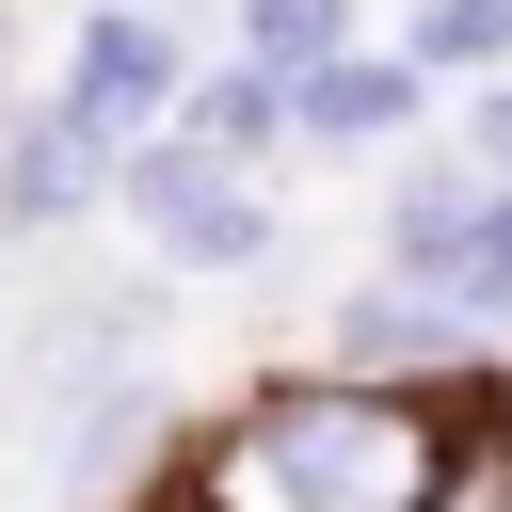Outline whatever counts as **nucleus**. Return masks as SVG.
Here are the masks:
<instances>
[{
  "mask_svg": "<svg viewBox=\"0 0 512 512\" xmlns=\"http://www.w3.org/2000/svg\"><path fill=\"white\" fill-rule=\"evenodd\" d=\"M432 464H448V432L400 384H288L256 416H224L208 512H416Z\"/></svg>",
  "mask_w": 512,
  "mask_h": 512,
  "instance_id": "nucleus-1",
  "label": "nucleus"
},
{
  "mask_svg": "<svg viewBox=\"0 0 512 512\" xmlns=\"http://www.w3.org/2000/svg\"><path fill=\"white\" fill-rule=\"evenodd\" d=\"M64 112H80L96 144H128L144 112H176V32H160L144 0H112V16L80 32V80H64Z\"/></svg>",
  "mask_w": 512,
  "mask_h": 512,
  "instance_id": "nucleus-2",
  "label": "nucleus"
},
{
  "mask_svg": "<svg viewBox=\"0 0 512 512\" xmlns=\"http://www.w3.org/2000/svg\"><path fill=\"white\" fill-rule=\"evenodd\" d=\"M464 336H480V304H432V288H352V304H336V352H352L368 384L464 368Z\"/></svg>",
  "mask_w": 512,
  "mask_h": 512,
  "instance_id": "nucleus-3",
  "label": "nucleus"
},
{
  "mask_svg": "<svg viewBox=\"0 0 512 512\" xmlns=\"http://www.w3.org/2000/svg\"><path fill=\"white\" fill-rule=\"evenodd\" d=\"M480 208H496V160H480V144H464V160H432V176H400V208H384L400 272H432V288H448V256L480 240Z\"/></svg>",
  "mask_w": 512,
  "mask_h": 512,
  "instance_id": "nucleus-4",
  "label": "nucleus"
},
{
  "mask_svg": "<svg viewBox=\"0 0 512 512\" xmlns=\"http://www.w3.org/2000/svg\"><path fill=\"white\" fill-rule=\"evenodd\" d=\"M112 192H128L160 240H192V224L224 208V144H208V128H160V144H128V160H112Z\"/></svg>",
  "mask_w": 512,
  "mask_h": 512,
  "instance_id": "nucleus-5",
  "label": "nucleus"
},
{
  "mask_svg": "<svg viewBox=\"0 0 512 512\" xmlns=\"http://www.w3.org/2000/svg\"><path fill=\"white\" fill-rule=\"evenodd\" d=\"M64 208H96V128L80 112L16 128V160H0V224H64Z\"/></svg>",
  "mask_w": 512,
  "mask_h": 512,
  "instance_id": "nucleus-6",
  "label": "nucleus"
},
{
  "mask_svg": "<svg viewBox=\"0 0 512 512\" xmlns=\"http://www.w3.org/2000/svg\"><path fill=\"white\" fill-rule=\"evenodd\" d=\"M288 112H304L320 144H368V128H400V112H416V80H400V64H352V48H336V64H304V80H288Z\"/></svg>",
  "mask_w": 512,
  "mask_h": 512,
  "instance_id": "nucleus-7",
  "label": "nucleus"
},
{
  "mask_svg": "<svg viewBox=\"0 0 512 512\" xmlns=\"http://www.w3.org/2000/svg\"><path fill=\"white\" fill-rule=\"evenodd\" d=\"M336 0H240V64H272V80H304V64H336Z\"/></svg>",
  "mask_w": 512,
  "mask_h": 512,
  "instance_id": "nucleus-8",
  "label": "nucleus"
},
{
  "mask_svg": "<svg viewBox=\"0 0 512 512\" xmlns=\"http://www.w3.org/2000/svg\"><path fill=\"white\" fill-rule=\"evenodd\" d=\"M192 128H208V144L240 160V144H272V128H288V80H272V64H224V80L192 96Z\"/></svg>",
  "mask_w": 512,
  "mask_h": 512,
  "instance_id": "nucleus-9",
  "label": "nucleus"
},
{
  "mask_svg": "<svg viewBox=\"0 0 512 512\" xmlns=\"http://www.w3.org/2000/svg\"><path fill=\"white\" fill-rule=\"evenodd\" d=\"M416 64H512V0H432L416 16Z\"/></svg>",
  "mask_w": 512,
  "mask_h": 512,
  "instance_id": "nucleus-10",
  "label": "nucleus"
},
{
  "mask_svg": "<svg viewBox=\"0 0 512 512\" xmlns=\"http://www.w3.org/2000/svg\"><path fill=\"white\" fill-rule=\"evenodd\" d=\"M448 288H464L480 320H512V176H496V208H480V240L448 256Z\"/></svg>",
  "mask_w": 512,
  "mask_h": 512,
  "instance_id": "nucleus-11",
  "label": "nucleus"
},
{
  "mask_svg": "<svg viewBox=\"0 0 512 512\" xmlns=\"http://www.w3.org/2000/svg\"><path fill=\"white\" fill-rule=\"evenodd\" d=\"M416 512H512V432H480V448H448Z\"/></svg>",
  "mask_w": 512,
  "mask_h": 512,
  "instance_id": "nucleus-12",
  "label": "nucleus"
},
{
  "mask_svg": "<svg viewBox=\"0 0 512 512\" xmlns=\"http://www.w3.org/2000/svg\"><path fill=\"white\" fill-rule=\"evenodd\" d=\"M176 256H192V272H240V256H272V224H256V208H240V192H224V208H208V224H192V240H176Z\"/></svg>",
  "mask_w": 512,
  "mask_h": 512,
  "instance_id": "nucleus-13",
  "label": "nucleus"
},
{
  "mask_svg": "<svg viewBox=\"0 0 512 512\" xmlns=\"http://www.w3.org/2000/svg\"><path fill=\"white\" fill-rule=\"evenodd\" d=\"M480 160H496V176H512V96H480Z\"/></svg>",
  "mask_w": 512,
  "mask_h": 512,
  "instance_id": "nucleus-14",
  "label": "nucleus"
}]
</instances>
